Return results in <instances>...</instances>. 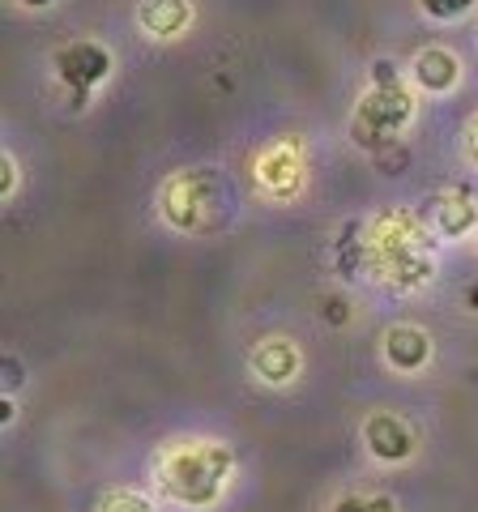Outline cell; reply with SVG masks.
Here are the masks:
<instances>
[{
	"label": "cell",
	"instance_id": "6da1fadb",
	"mask_svg": "<svg viewBox=\"0 0 478 512\" xmlns=\"http://www.w3.org/2000/svg\"><path fill=\"white\" fill-rule=\"evenodd\" d=\"M231 474V448L214 440H184L158 453L154 461V483L175 504L205 508L218 500L222 483Z\"/></svg>",
	"mask_w": 478,
	"mask_h": 512
},
{
	"label": "cell",
	"instance_id": "7a4b0ae2",
	"mask_svg": "<svg viewBox=\"0 0 478 512\" xmlns=\"http://www.w3.org/2000/svg\"><path fill=\"white\" fill-rule=\"evenodd\" d=\"M218 197H222V188L214 171H184L175 180H167L163 188V214L171 227L201 235L218 222Z\"/></svg>",
	"mask_w": 478,
	"mask_h": 512
},
{
	"label": "cell",
	"instance_id": "3957f363",
	"mask_svg": "<svg viewBox=\"0 0 478 512\" xmlns=\"http://www.w3.org/2000/svg\"><path fill=\"white\" fill-rule=\"evenodd\" d=\"M389 64H380V86L359 103V116H355V137L359 146H376L380 137L397 133L410 116V94L393 82V73H385Z\"/></svg>",
	"mask_w": 478,
	"mask_h": 512
},
{
	"label": "cell",
	"instance_id": "277c9868",
	"mask_svg": "<svg viewBox=\"0 0 478 512\" xmlns=\"http://www.w3.org/2000/svg\"><path fill=\"white\" fill-rule=\"evenodd\" d=\"M56 69L77 94H86L90 86H99L103 77L111 73V56L103 52L99 43H69V47H60L56 52Z\"/></svg>",
	"mask_w": 478,
	"mask_h": 512
},
{
	"label": "cell",
	"instance_id": "5b68a950",
	"mask_svg": "<svg viewBox=\"0 0 478 512\" xmlns=\"http://www.w3.org/2000/svg\"><path fill=\"white\" fill-rule=\"evenodd\" d=\"M363 440L380 461H406L414 453V431L397 419V414H372L363 423Z\"/></svg>",
	"mask_w": 478,
	"mask_h": 512
},
{
	"label": "cell",
	"instance_id": "8992f818",
	"mask_svg": "<svg viewBox=\"0 0 478 512\" xmlns=\"http://www.w3.org/2000/svg\"><path fill=\"white\" fill-rule=\"evenodd\" d=\"M385 355H389V363L397 367V372H419V367L427 363V355H432V342H427L423 329L397 325V329L385 333Z\"/></svg>",
	"mask_w": 478,
	"mask_h": 512
},
{
	"label": "cell",
	"instance_id": "52a82bcc",
	"mask_svg": "<svg viewBox=\"0 0 478 512\" xmlns=\"http://www.w3.org/2000/svg\"><path fill=\"white\" fill-rule=\"evenodd\" d=\"M137 18H141V26H146L150 35L171 39V35H180V30L188 26L193 9H188V0H141Z\"/></svg>",
	"mask_w": 478,
	"mask_h": 512
},
{
	"label": "cell",
	"instance_id": "ba28073f",
	"mask_svg": "<svg viewBox=\"0 0 478 512\" xmlns=\"http://www.w3.org/2000/svg\"><path fill=\"white\" fill-rule=\"evenodd\" d=\"M252 372H257L261 380H269V384L291 380V376L299 372V355H295V346H291V342H278V338L261 342L257 350H252Z\"/></svg>",
	"mask_w": 478,
	"mask_h": 512
},
{
	"label": "cell",
	"instance_id": "9c48e42d",
	"mask_svg": "<svg viewBox=\"0 0 478 512\" xmlns=\"http://www.w3.org/2000/svg\"><path fill=\"white\" fill-rule=\"evenodd\" d=\"M414 77H419V86L444 94L457 82V56H449L444 47H427V52L414 56Z\"/></svg>",
	"mask_w": 478,
	"mask_h": 512
},
{
	"label": "cell",
	"instance_id": "30bf717a",
	"mask_svg": "<svg viewBox=\"0 0 478 512\" xmlns=\"http://www.w3.org/2000/svg\"><path fill=\"white\" fill-rule=\"evenodd\" d=\"M261 184L274 192V197H291V192L299 188V163H295V150L291 146H274L269 150V158L261 163Z\"/></svg>",
	"mask_w": 478,
	"mask_h": 512
},
{
	"label": "cell",
	"instance_id": "8fae6325",
	"mask_svg": "<svg viewBox=\"0 0 478 512\" xmlns=\"http://www.w3.org/2000/svg\"><path fill=\"white\" fill-rule=\"evenodd\" d=\"M432 222L444 235H461L474 222V201L466 192H444V197L432 201Z\"/></svg>",
	"mask_w": 478,
	"mask_h": 512
},
{
	"label": "cell",
	"instance_id": "7c38bea8",
	"mask_svg": "<svg viewBox=\"0 0 478 512\" xmlns=\"http://www.w3.org/2000/svg\"><path fill=\"white\" fill-rule=\"evenodd\" d=\"M99 512H154V508H150V500H141L137 491H111L99 504Z\"/></svg>",
	"mask_w": 478,
	"mask_h": 512
},
{
	"label": "cell",
	"instance_id": "4fadbf2b",
	"mask_svg": "<svg viewBox=\"0 0 478 512\" xmlns=\"http://www.w3.org/2000/svg\"><path fill=\"white\" fill-rule=\"evenodd\" d=\"M333 512H393V504L385 495H346V500L333 504Z\"/></svg>",
	"mask_w": 478,
	"mask_h": 512
},
{
	"label": "cell",
	"instance_id": "5bb4252c",
	"mask_svg": "<svg viewBox=\"0 0 478 512\" xmlns=\"http://www.w3.org/2000/svg\"><path fill=\"white\" fill-rule=\"evenodd\" d=\"M423 9L432 13V18H440V22H449V18H461V13H470L474 0H423Z\"/></svg>",
	"mask_w": 478,
	"mask_h": 512
},
{
	"label": "cell",
	"instance_id": "9a60e30c",
	"mask_svg": "<svg viewBox=\"0 0 478 512\" xmlns=\"http://www.w3.org/2000/svg\"><path fill=\"white\" fill-rule=\"evenodd\" d=\"M466 154L474 158V163H478V120L466 128Z\"/></svg>",
	"mask_w": 478,
	"mask_h": 512
},
{
	"label": "cell",
	"instance_id": "2e32d148",
	"mask_svg": "<svg viewBox=\"0 0 478 512\" xmlns=\"http://www.w3.org/2000/svg\"><path fill=\"white\" fill-rule=\"evenodd\" d=\"M18 380H22V367L13 359H5V384H18Z\"/></svg>",
	"mask_w": 478,
	"mask_h": 512
},
{
	"label": "cell",
	"instance_id": "e0dca14e",
	"mask_svg": "<svg viewBox=\"0 0 478 512\" xmlns=\"http://www.w3.org/2000/svg\"><path fill=\"white\" fill-rule=\"evenodd\" d=\"M466 299H470V308L478 312V286H470V295H466Z\"/></svg>",
	"mask_w": 478,
	"mask_h": 512
},
{
	"label": "cell",
	"instance_id": "ac0fdd59",
	"mask_svg": "<svg viewBox=\"0 0 478 512\" xmlns=\"http://www.w3.org/2000/svg\"><path fill=\"white\" fill-rule=\"evenodd\" d=\"M22 5H52V0H22Z\"/></svg>",
	"mask_w": 478,
	"mask_h": 512
}]
</instances>
